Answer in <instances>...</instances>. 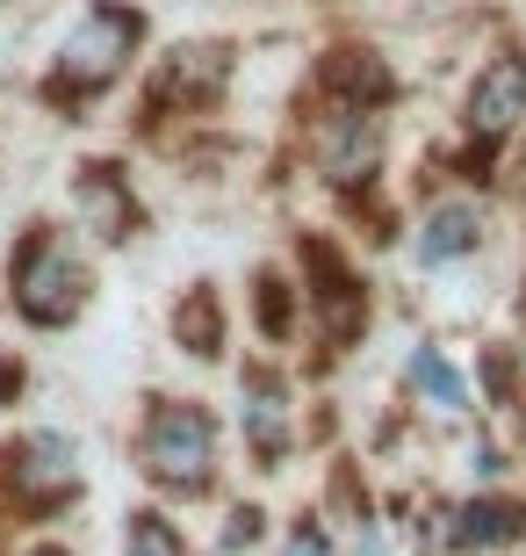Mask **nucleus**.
<instances>
[{"instance_id":"obj_9","label":"nucleus","mask_w":526,"mask_h":556,"mask_svg":"<svg viewBox=\"0 0 526 556\" xmlns=\"http://www.w3.org/2000/svg\"><path fill=\"white\" fill-rule=\"evenodd\" d=\"M526 535V506L519 498H469L454 514V549H505Z\"/></svg>"},{"instance_id":"obj_8","label":"nucleus","mask_w":526,"mask_h":556,"mask_svg":"<svg viewBox=\"0 0 526 556\" xmlns=\"http://www.w3.org/2000/svg\"><path fill=\"white\" fill-rule=\"evenodd\" d=\"M476 247H484L476 203H440L419 231V268H447V261H462V253H476Z\"/></svg>"},{"instance_id":"obj_4","label":"nucleus","mask_w":526,"mask_h":556,"mask_svg":"<svg viewBox=\"0 0 526 556\" xmlns=\"http://www.w3.org/2000/svg\"><path fill=\"white\" fill-rule=\"evenodd\" d=\"M0 477H8V492L22 506H37L51 514L65 492H80V448L65 441V433H22L0 448Z\"/></svg>"},{"instance_id":"obj_16","label":"nucleus","mask_w":526,"mask_h":556,"mask_svg":"<svg viewBox=\"0 0 526 556\" xmlns=\"http://www.w3.org/2000/svg\"><path fill=\"white\" fill-rule=\"evenodd\" d=\"M29 556H73V549H59V542H43V549H29Z\"/></svg>"},{"instance_id":"obj_2","label":"nucleus","mask_w":526,"mask_h":556,"mask_svg":"<svg viewBox=\"0 0 526 556\" xmlns=\"http://www.w3.org/2000/svg\"><path fill=\"white\" fill-rule=\"evenodd\" d=\"M138 470L159 484V492H209L217 477V419L203 405H181V397H152L138 427Z\"/></svg>"},{"instance_id":"obj_1","label":"nucleus","mask_w":526,"mask_h":556,"mask_svg":"<svg viewBox=\"0 0 526 556\" xmlns=\"http://www.w3.org/2000/svg\"><path fill=\"white\" fill-rule=\"evenodd\" d=\"M144 37V15L138 8H123V0H94L73 29H65L59 43V65H51V102H94L102 87L123 80V65H130V51H138Z\"/></svg>"},{"instance_id":"obj_3","label":"nucleus","mask_w":526,"mask_h":556,"mask_svg":"<svg viewBox=\"0 0 526 556\" xmlns=\"http://www.w3.org/2000/svg\"><path fill=\"white\" fill-rule=\"evenodd\" d=\"M8 304L29 318V326H65L80 318L87 304V261L73 253V239L51 225H29V239L8 261Z\"/></svg>"},{"instance_id":"obj_5","label":"nucleus","mask_w":526,"mask_h":556,"mask_svg":"<svg viewBox=\"0 0 526 556\" xmlns=\"http://www.w3.org/2000/svg\"><path fill=\"white\" fill-rule=\"evenodd\" d=\"M519 124H526V59L505 51V59H490L476 73V87H469V102H462V130L476 144H498Z\"/></svg>"},{"instance_id":"obj_7","label":"nucleus","mask_w":526,"mask_h":556,"mask_svg":"<svg viewBox=\"0 0 526 556\" xmlns=\"http://www.w3.org/2000/svg\"><path fill=\"white\" fill-rule=\"evenodd\" d=\"M245 441L267 455V470H274V455L288 448V391H282V376H267V369L245 376Z\"/></svg>"},{"instance_id":"obj_6","label":"nucleus","mask_w":526,"mask_h":556,"mask_svg":"<svg viewBox=\"0 0 526 556\" xmlns=\"http://www.w3.org/2000/svg\"><path fill=\"white\" fill-rule=\"evenodd\" d=\"M231 80V51L223 43H181V51H166L159 65V87H152V102H188V109H209Z\"/></svg>"},{"instance_id":"obj_12","label":"nucleus","mask_w":526,"mask_h":556,"mask_svg":"<svg viewBox=\"0 0 526 556\" xmlns=\"http://www.w3.org/2000/svg\"><path fill=\"white\" fill-rule=\"evenodd\" d=\"M123 556H195V549H188V535L166 514H152V506H144V514L123 520Z\"/></svg>"},{"instance_id":"obj_15","label":"nucleus","mask_w":526,"mask_h":556,"mask_svg":"<svg viewBox=\"0 0 526 556\" xmlns=\"http://www.w3.org/2000/svg\"><path fill=\"white\" fill-rule=\"evenodd\" d=\"M15 391H22V362L0 354V405H15Z\"/></svg>"},{"instance_id":"obj_10","label":"nucleus","mask_w":526,"mask_h":556,"mask_svg":"<svg viewBox=\"0 0 526 556\" xmlns=\"http://www.w3.org/2000/svg\"><path fill=\"white\" fill-rule=\"evenodd\" d=\"M80 210H87V225H94V239H108V247H116L123 231H130V195H123V188L108 181V166H87V181H80Z\"/></svg>"},{"instance_id":"obj_13","label":"nucleus","mask_w":526,"mask_h":556,"mask_svg":"<svg viewBox=\"0 0 526 556\" xmlns=\"http://www.w3.org/2000/svg\"><path fill=\"white\" fill-rule=\"evenodd\" d=\"M405 376H411V391H425V405H440V413H462V405H469L462 376L447 369V362H440L433 348H419V354H411V362H405Z\"/></svg>"},{"instance_id":"obj_11","label":"nucleus","mask_w":526,"mask_h":556,"mask_svg":"<svg viewBox=\"0 0 526 556\" xmlns=\"http://www.w3.org/2000/svg\"><path fill=\"white\" fill-rule=\"evenodd\" d=\"M174 332H181L195 354H217V348H223V318H217V289H209V282H195V289L181 296V311H174Z\"/></svg>"},{"instance_id":"obj_14","label":"nucleus","mask_w":526,"mask_h":556,"mask_svg":"<svg viewBox=\"0 0 526 556\" xmlns=\"http://www.w3.org/2000/svg\"><path fill=\"white\" fill-rule=\"evenodd\" d=\"M282 556H332V542H324V528H310V520H304V528L288 535V549H282Z\"/></svg>"}]
</instances>
